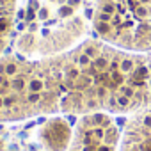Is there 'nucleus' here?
Segmentation results:
<instances>
[{
  "label": "nucleus",
  "instance_id": "nucleus-1",
  "mask_svg": "<svg viewBox=\"0 0 151 151\" xmlns=\"http://www.w3.org/2000/svg\"><path fill=\"white\" fill-rule=\"evenodd\" d=\"M60 87V116H128L151 103V53L86 39L52 55Z\"/></svg>",
  "mask_w": 151,
  "mask_h": 151
},
{
  "label": "nucleus",
  "instance_id": "nucleus-2",
  "mask_svg": "<svg viewBox=\"0 0 151 151\" xmlns=\"http://www.w3.org/2000/svg\"><path fill=\"white\" fill-rule=\"evenodd\" d=\"M60 116V87L53 57L0 55V123Z\"/></svg>",
  "mask_w": 151,
  "mask_h": 151
},
{
  "label": "nucleus",
  "instance_id": "nucleus-3",
  "mask_svg": "<svg viewBox=\"0 0 151 151\" xmlns=\"http://www.w3.org/2000/svg\"><path fill=\"white\" fill-rule=\"evenodd\" d=\"M82 0H25L16 11V53L41 59L78 45L86 34Z\"/></svg>",
  "mask_w": 151,
  "mask_h": 151
},
{
  "label": "nucleus",
  "instance_id": "nucleus-4",
  "mask_svg": "<svg viewBox=\"0 0 151 151\" xmlns=\"http://www.w3.org/2000/svg\"><path fill=\"white\" fill-rule=\"evenodd\" d=\"M96 37L132 52H151V0H94Z\"/></svg>",
  "mask_w": 151,
  "mask_h": 151
},
{
  "label": "nucleus",
  "instance_id": "nucleus-5",
  "mask_svg": "<svg viewBox=\"0 0 151 151\" xmlns=\"http://www.w3.org/2000/svg\"><path fill=\"white\" fill-rule=\"evenodd\" d=\"M121 130L114 116L96 112L78 116L66 151H119Z\"/></svg>",
  "mask_w": 151,
  "mask_h": 151
},
{
  "label": "nucleus",
  "instance_id": "nucleus-6",
  "mask_svg": "<svg viewBox=\"0 0 151 151\" xmlns=\"http://www.w3.org/2000/svg\"><path fill=\"white\" fill-rule=\"evenodd\" d=\"M119 151H151V103L128 114L121 130Z\"/></svg>",
  "mask_w": 151,
  "mask_h": 151
},
{
  "label": "nucleus",
  "instance_id": "nucleus-7",
  "mask_svg": "<svg viewBox=\"0 0 151 151\" xmlns=\"http://www.w3.org/2000/svg\"><path fill=\"white\" fill-rule=\"evenodd\" d=\"M73 135V128L64 116H52L39 126L37 140L46 151H66Z\"/></svg>",
  "mask_w": 151,
  "mask_h": 151
},
{
  "label": "nucleus",
  "instance_id": "nucleus-8",
  "mask_svg": "<svg viewBox=\"0 0 151 151\" xmlns=\"http://www.w3.org/2000/svg\"><path fill=\"white\" fill-rule=\"evenodd\" d=\"M18 0H0V55L6 53L16 23Z\"/></svg>",
  "mask_w": 151,
  "mask_h": 151
},
{
  "label": "nucleus",
  "instance_id": "nucleus-9",
  "mask_svg": "<svg viewBox=\"0 0 151 151\" xmlns=\"http://www.w3.org/2000/svg\"><path fill=\"white\" fill-rule=\"evenodd\" d=\"M0 151H16V147L9 146V142L6 139H0Z\"/></svg>",
  "mask_w": 151,
  "mask_h": 151
}]
</instances>
